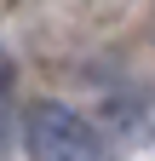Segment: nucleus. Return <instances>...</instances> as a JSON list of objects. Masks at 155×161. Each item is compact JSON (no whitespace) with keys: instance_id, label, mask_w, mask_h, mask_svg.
I'll return each instance as SVG.
<instances>
[{"instance_id":"obj_1","label":"nucleus","mask_w":155,"mask_h":161,"mask_svg":"<svg viewBox=\"0 0 155 161\" xmlns=\"http://www.w3.org/2000/svg\"><path fill=\"white\" fill-rule=\"evenodd\" d=\"M23 144H29L35 161H109L92 121L75 115L69 104H35L29 121H23Z\"/></svg>"},{"instance_id":"obj_2","label":"nucleus","mask_w":155,"mask_h":161,"mask_svg":"<svg viewBox=\"0 0 155 161\" xmlns=\"http://www.w3.org/2000/svg\"><path fill=\"white\" fill-rule=\"evenodd\" d=\"M6 80H12V64H6V52H0V92H6Z\"/></svg>"},{"instance_id":"obj_3","label":"nucleus","mask_w":155,"mask_h":161,"mask_svg":"<svg viewBox=\"0 0 155 161\" xmlns=\"http://www.w3.org/2000/svg\"><path fill=\"white\" fill-rule=\"evenodd\" d=\"M0 144H6V98H0Z\"/></svg>"}]
</instances>
